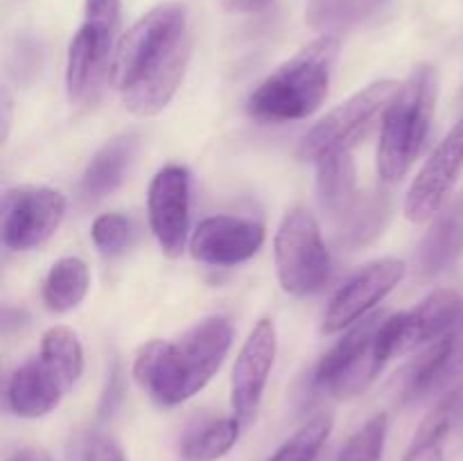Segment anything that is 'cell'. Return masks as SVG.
Returning <instances> with one entry per match:
<instances>
[{
    "label": "cell",
    "instance_id": "obj_1",
    "mask_svg": "<svg viewBox=\"0 0 463 461\" xmlns=\"http://www.w3.org/2000/svg\"><path fill=\"white\" fill-rule=\"evenodd\" d=\"M188 16L181 5L149 9L118 41L111 81L134 116L161 113L179 90L190 59Z\"/></svg>",
    "mask_w": 463,
    "mask_h": 461
},
{
    "label": "cell",
    "instance_id": "obj_35",
    "mask_svg": "<svg viewBox=\"0 0 463 461\" xmlns=\"http://www.w3.org/2000/svg\"><path fill=\"white\" fill-rule=\"evenodd\" d=\"M457 108H459V111L463 113V89H461V93H459V98H457Z\"/></svg>",
    "mask_w": 463,
    "mask_h": 461
},
{
    "label": "cell",
    "instance_id": "obj_28",
    "mask_svg": "<svg viewBox=\"0 0 463 461\" xmlns=\"http://www.w3.org/2000/svg\"><path fill=\"white\" fill-rule=\"evenodd\" d=\"M41 353L50 357L57 366H61L72 382L80 380L81 371H84V351H81L80 339L71 328L52 325V328L45 330L43 337H41Z\"/></svg>",
    "mask_w": 463,
    "mask_h": 461
},
{
    "label": "cell",
    "instance_id": "obj_20",
    "mask_svg": "<svg viewBox=\"0 0 463 461\" xmlns=\"http://www.w3.org/2000/svg\"><path fill=\"white\" fill-rule=\"evenodd\" d=\"M317 199L321 211L339 220L357 199L355 161L351 152H333L317 158Z\"/></svg>",
    "mask_w": 463,
    "mask_h": 461
},
{
    "label": "cell",
    "instance_id": "obj_34",
    "mask_svg": "<svg viewBox=\"0 0 463 461\" xmlns=\"http://www.w3.org/2000/svg\"><path fill=\"white\" fill-rule=\"evenodd\" d=\"M9 111H12V99H9L7 90H3V138L9 131Z\"/></svg>",
    "mask_w": 463,
    "mask_h": 461
},
{
    "label": "cell",
    "instance_id": "obj_31",
    "mask_svg": "<svg viewBox=\"0 0 463 461\" xmlns=\"http://www.w3.org/2000/svg\"><path fill=\"white\" fill-rule=\"evenodd\" d=\"M402 461H446L443 446H430V443H411Z\"/></svg>",
    "mask_w": 463,
    "mask_h": 461
},
{
    "label": "cell",
    "instance_id": "obj_27",
    "mask_svg": "<svg viewBox=\"0 0 463 461\" xmlns=\"http://www.w3.org/2000/svg\"><path fill=\"white\" fill-rule=\"evenodd\" d=\"M387 432L389 416L375 414L355 434L348 437V441L339 450L337 461H383Z\"/></svg>",
    "mask_w": 463,
    "mask_h": 461
},
{
    "label": "cell",
    "instance_id": "obj_7",
    "mask_svg": "<svg viewBox=\"0 0 463 461\" xmlns=\"http://www.w3.org/2000/svg\"><path fill=\"white\" fill-rule=\"evenodd\" d=\"M276 271L292 296L319 294L330 280V253L317 217L307 208H292L274 238Z\"/></svg>",
    "mask_w": 463,
    "mask_h": 461
},
{
    "label": "cell",
    "instance_id": "obj_33",
    "mask_svg": "<svg viewBox=\"0 0 463 461\" xmlns=\"http://www.w3.org/2000/svg\"><path fill=\"white\" fill-rule=\"evenodd\" d=\"M9 461H54L48 452L36 450V447H23Z\"/></svg>",
    "mask_w": 463,
    "mask_h": 461
},
{
    "label": "cell",
    "instance_id": "obj_36",
    "mask_svg": "<svg viewBox=\"0 0 463 461\" xmlns=\"http://www.w3.org/2000/svg\"><path fill=\"white\" fill-rule=\"evenodd\" d=\"M461 321H463V316H461Z\"/></svg>",
    "mask_w": 463,
    "mask_h": 461
},
{
    "label": "cell",
    "instance_id": "obj_12",
    "mask_svg": "<svg viewBox=\"0 0 463 461\" xmlns=\"http://www.w3.org/2000/svg\"><path fill=\"white\" fill-rule=\"evenodd\" d=\"M463 170V118L437 145L425 161L405 197V217L410 221H428L437 217Z\"/></svg>",
    "mask_w": 463,
    "mask_h": 461
},
{
    "label": "cell",
    "instance_id": "obj_9",
    "mask_svg": "<svg viewBox=\"0 0 463 461\" xmlns=\"http://www.w3.org/2000/svg\"><path fill=\"white\" fill-rule=\"evenodd\" d=\"M66 215V197L48 185H16L3 194L0 235L12 251H30L54 235Z\"/></svg>",
    "mask_w": 463,
    "mask_h": 461
},
{
    "label": "cell",
    "instance_id": "obj_15",
    "mask_svg": "<svg viewBox=\"0 0 463 461\" xmlns=\"http://www.w3.org/2000/svg\"><path fill=\"white\" fill-rule=\"evenodd\" d=\"M265 242V229L251 220L231 215L206 217L190 238V253L203 265L229 267L247 262Z\"/></svg>",
    "mask_w": 463,
    "mask_h": 461
},
{
    "label": "cell",
    "instance_id": "obj_30",
    "mask_svg": "<svg viewBox=\"0 0 463 461\" xmlns=\"http://www.w3.org/2000/svg\"><path fill=\"white\" fill-rule=\"evenodd\" d=\"M68 461H127L122 447L109 434L86 429L75 434L66 446Z\"/></svg>",
    "mask_w": 463,
    "mask_h": 461
},
{
    "label": "cell",
    "instance_id": "obj_19",
    "mask_svg": "<svg viewBox=\"0 0 463 461\" xmlns=\"http://www.w3.org/2000/svg\"><path fill=\"white\" fill-rule=\"evenodd\" d=\"M136 149H138V134H134V131H125V134L109 140L107 145H102V149L90 158L84 174H81V197L86 202H99L107 194L116 193L125 181L127 170L136 156Z\"/></svg>",
    "mask_w": 463,
    "mask_h": 461
},
{
    "label": "cell",
    "instance_id": "obj_3",
    "mask_svg": "<svg viewBox=\"0 0 463 461\" xmlns=\"http://www.w3.org/2000/svg\"><path fill=\"white\" fill-rule=\"evenodd\" d=\"M337 57L339 39L335 34L307 43L249 95V116L262 125H283L312 116L328 98Z\"/></svg>",
    "mask_w": 463,
    "mask_h": 461
},
{
    "label": "cell",
    "instance_id": "obj_2",
    "mask_svg": "<svg viewBox=\"0 0 463 461\" xmlns=\"http://www.w3.org/2000/svg\"><path fill=\"white\" fill-rule=\"evenodd\" d=\"M233 342L224 316H208L175 342L152 339L134 360V378L158 405L175 407L202 391L217 373Z\"/></svg>",
    "mask_w": 463,
    "mask_h": 461
},
{
    "label": "cell",
    "instance_id": "obj_6",
    "mask_svg": "<svg viewBox=\"0 0 463 461\" xmlns=\"http://www.w3.org/2000/svg\"><path fill=\"white\" fill-rule=\"evenodd\" d=\"M120 32V0H86L84 23L68 45L66 93L71 104L98 98L113 66Z\"/></svg>",
    "mask_w": 463,
    "mask_h": 461
},
{
    "label": "cell",
    "instance_id": "obj_17",
    "mask_svg": "<svg viewBox=\"0 0 463 461\" xmlns=\"http://www.w3.org/2000/svg\"><path fill=\"white\" fill-rule=\"evenodd\" d=\"M463 375V337H443L423 357L416 360L407 375L405 400L420 402L446 391Z\"/></svg>",
    "mask_w": 463,
    "mask_h": 461
},
{
    "label": "cell",
    "instance_id": "obj_18",
    "mask_svg": "<svg viewBox=\"0 0 463 461\" xmlns=\"http://www.w3.org/2000/svg\"><path fill=\"white\" fill-rule=\"evenodd\" d=\"M463 253V193L452 199L434 217L419 247V271L425 278L450 269Z\"/></svg>",
    "mask_w": 463,
    "mask_h": 461
},
{
    "label": "cell",
    "instance_id": "obj_22",
    "mask_svg": "<svg viewBox=\"0 0 463 461\" xmlns=\"http://www.w3.org/2000/svg\"><path fill=\"white\" fill-rule=\"evenodd\" d=\"M240 423L235 416L203 419L181 438V459L184 461H217L238 443Z\"/></svg>",
    "mask_w": 463,
    "mask_h": 461
},
{
    "label": "cell",
    "instance_id": "obj_25",
    "mask_svg": "<svg viewBox=\"0 0 463 461\" xmlns=\"http://www.w3.org/2000/svg\"><path fill=\"white\" fill-rule=\"evenodd\" d=\"M463 419V382L446 391L439 405L423 419L416 429L411 443H430V446H443L448 434L457 428Z\"/></svg>",
    "mask_w": 463,
    "mask_h": 461
},
{
    "label": "cell",
    "instance_id": "obj_8",
    "mask_svg": "<svg viewBox=\"0 0 463 461\" xmlns=\"http://www.w3.org/2000/svg\"><path fill=\"white\" fill-rule=\"evenodd\" d=\"M398 89H401V81L396 80L373 81L330 113H326L303 138L301 156L317 161L326 154L351 152V147H355L373 129L375 120L384 118Z\"/></svg>",
    "mask_w": 463,
    "mask_h": 461
},
{
    "label": "cell",
    "instance_id": "obj_14",
    "mask_svg": "<svg viewBox=\"0 0 463 461\" xmlns=\"http://www.w3.org/2000/svg\"><path fill=\"white\" fill-rule=\"evenodd\" d=\"M72 384L75 382L61 366L39 353V357H32L12 371L5 387V402L18 419H41L57 409Z\"/></svg>",
    "mask_w": 463,
    "mask_h": 461
},
{
    "label": "cell",
    "instance_id": "obj_32",
    "mask_svg": "<svg viewBox=\"0 0 463 461\" xmlns=\"http://www.w3.org/2000/svg\"><path fill=\"white\" fill-rule=\"evenodd\" d=\"M271 0H222L224 9L233 14H256L265 9Z\"/></svg>",
    "mask_w": 463,
    "mask_h": 461
},
{
    "label": "cell",
    "instance_id": "obj_13",
    "mask_svg": "<svg viewBox=\"0 0 463 461\" xmlns=\"http://www.w3.org/2000/svg\"><path fill=\"white\" fill-rule=\"evenodd\" d=\"M276 357V325L271 319H260L249 333L233 366L231 380V405L235 419L242 425L251 423L260 407L267 380Z\"/></svg>",
    "mask_w": 463,
    "mask_h": 461
},
{
    "label": "cell",
    "instance_id": "obj_4",
    "mask_svg": "<svg viewBox=\"0 0 463 461\" xmlns=\"http://www.w3.org/2000/svg\"><path fill=\"white\" fill-rule=\"evenodd\" d=\"M396 355L398 316L371 312L321 357L312 384L317 391L351 400L362 396Z\"/></svg>",
    "mask_w": 463,
    "mask_h": 461
},
{
    "label": "cell",
    "instance_id": "obj_11",
    "mask_svg": "<svg viewBox=\"0 0 463 461\" xmlns=\"http://www.w3.org/2000/svg\"><path fill=\"white\" fill-rule=\"evenodd\" d=\"M149 226L165 256L179 258L190 230V174L181 165L156 172L147 193Z\"/></svg>",
    "mask_w": 463,
    "mask_h": 461
},
{
    "label": "cell",
    "instance_id": "obj_10",
    "mask_svg": "<svg viewBox=\"0 0 463 461\" xmlns=\"http://www.w3.org/2000/svg\"><path fill=\"white\" fill-rule=\"evenodd\" d=\"M405 271V262L396 260V258H383V260L371 262L364 269L357 271L330 298V306L324 316L326 333H339V330L355 325L357 321L369 316L371 310L401 285Z\"/></svg>",
    "mask_w": 463,
    "mask_h": 461
},
{
    "label": "cell",
    "instance_id": "obj_23",
    "mask_svg": "<svg viewBox=\"0 0 463 461\" xmlns=\"http://www.w3.org/2000/svg\"><path fill=\"white\" fill-rule=\"evenodd\" d=\"M89 285L90 274L86 262L75 256L61 258L50 267L48 276H45L43 303L48 306V310L59 312V315L75 310L89 294Z\"/></svg>",
    "mask_w": 463,
    "mask_h": 461
},
{
    "label": "cell",
    "instance_id": "obj_29",
    "mask_svg": "<svg viewBox=\"0 0 463 461\" xmlns=\"http://www.w3.org/2000/svg\"><path fill=\"white\" fill-rule=\"evenodd\" d=\"M134 224L125 215H118V212L99 215L93 221V229H90L93 244L104 256H120V253H125L131 247V242H134Z\"/></svg>",
    "mask_w": 463,
    "mask_h": 461
},
{
    "label": "cell",
    "instance_id": "obj_21",
    "mask_svg": "<svg viewBox=\"0 0 463 461\" xmlns=\"http://www.w3.org/2000/svg\"><path fill=\"white\" fill-rule=\"evenodd\" d=\"M392 217V197L387 193H362L353 206L339 217V242L360 249L373 242Z\"/></svg>",
    "mask_w": 463,
    "mask_h": 461
},
{
    "label": "cell",
    "instance_id": "obj_16",
    "mask_svg": "<svg viewBox=\"0 0 463 461\" xmlns=\"http://www.w3.org/2000/svg\"><path fill=\"white\" fill-rule=\"evenodd\" d=\"M461 303L452 289H437L411 310L398 312V355L443 337L461 316Z\"/></svg>",
    "mask_w": 463,
    "mask_h": 461
},
{
    "label": "cell",
    "instance_id": "obj_26",
    "mask_svg": "<svg viewBox=\"0 0 463 461\" xmlns=\"http://www.w3.org/2000/svg\"><path fill=\"white\" fill-rule=\"evenodd\" d=\"M330 429H333L330 416H315L301 429H297L267 461H315L324 443L328 441Z\"/></svg>",
    "mask_w": 463,
    "mask_h": 461
},
{
    "label": "cell",
    "instance_id": "obj_24",
    "mask_svg": "<svg viewBox=\"0 0 463 461\" xmlns=\"http://www.w3.org/2000/svg\"><path fill=\"white\" fill-rule=\"evenodd\" d=\"M387 3L389 0H310L306 21L324 34H335L371 21Z\"/></svg>",
    "mask_w": 463,
    "mask_h": 461
},
{
    "label": "cell",
    "instance_id": "obj_5",
    "mask_svg": "<svg viewBox=\"0 0 463 461\" xmlns=\"http://www.w3.org/2000/svg\"><path fill=\"white\" fill-rule=\"evenodd\" d=\"M439 95V77L432 66L414 68L401 81L396 98L383 118L378 145V172L383 181H401L414 165L428 140Z\"/></svg>",
    "mask_w": 463,
    "mask_h": 461
}]
</instances>
